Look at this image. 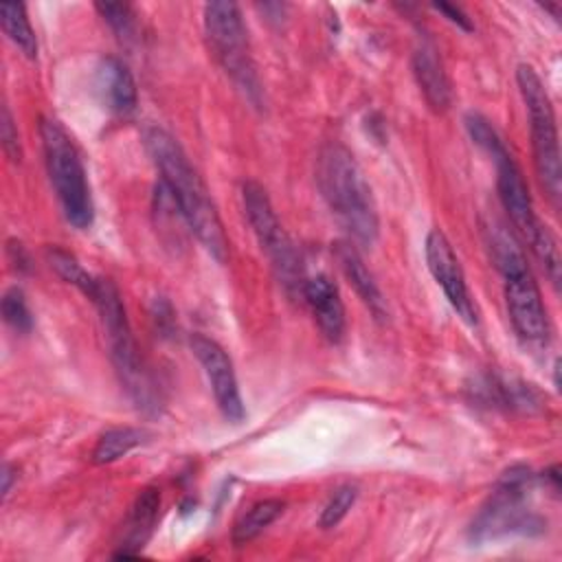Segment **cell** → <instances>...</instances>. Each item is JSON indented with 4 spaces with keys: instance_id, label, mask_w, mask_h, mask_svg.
I'll list each match as a JSON object with an SVG mask.
<instances>
[{
    "instance_id": "obj_1",
    "label": "cell",
    "mask_w": 562,
    "mask_h": 562,
    "mask_svg": "<svg viewBox=\"0 0 562 562\" xmlns=\"http://www.w3.org/2000/svg\"><path fill=\"white\" fill-rule=\"evenodd\" d=\"M145 149L160 173V182L178 206L200 246L220 263L228 257V237L209 187L189 162L180 143L160 127L145 130Z\"/></svg>"
},
{
    "instance_id": "obj_2",
    "label": "cell",
    "mask_w": 562,
    "mask_h": 562,
    "mask_svg": "<svg viewBox=\"0 0 562 562\" xmlns=\"http://www.w3.org/2000/svg\"><path fill=\"white\" fill-rule=\"evenodd\" d=\"M316 184L345 233L356 244L371 246L380 231L373 193L358 160L342 143L331 140L321 147L316 158Z\"/></svg>"
},
{
    "instance_id": "obj_3",
    "label": "cell",
    "mask_w": 562,
    "mask_h": 562,
    "mask_svg": "<svg viewBox=\"0 0 562 562\" xmlns=\"http://www.w3.org/2000/svg\"><path fill=\"white\" fill-rule=\"evenodd\" d=\"M485 239L503 277L505 305L518 338L527 345H544L549 338V318L522 246L505 224L494 220L485 226Z\"/></svg>"
},
{
    "instance_id": "obj_4",
    "label": "cell",
    "mask_w": 562,
    "mask_h": 562,
    "mask_svg": "<svg viewBox=\"0 0 562 562\" xmlns=\"http://www.w3.org/2000/svg\"><path fill=\"white\" fill-rule=\"evenodd\" d=\"M90 301L94 303L101 325L105 329L108 345H110V358L119 373L121 384L125 386L127 395L134 400V404L138 408L156 411L158 393H156V386L151 384L149 371L145 369V364L140 360L119 288L114 285L112 279L99 277Z\"/></svg>"
},
{
    "instance_id": "obj_5",
    "label": "cell",
    "mask_w": 562,
    "mask_h": 562,
    "mask_svg": "<svg viewBox=\"0 0 562 562\" xmlns=\"http://www.w3.org/2000/svg\"><path fill=\"white\" fill-rule=\"evenodd\" d=\"M533 485V474L527 465H512L505 470L492 490L490 498L476 512L468 538L476 544L498 540L507 536H540L547 529V520L538 516L527 496Z\"/></svg>"
},
{
    "instance_id": "obj_6",
    "label": "cell",
    "mask_w": 562,
    "mask_h": 562,
    "mask_svg": "<svg viewBox=\"0 0 562 562\" xmlns=\"http://www.w3.org/2000/svg\"><path fill=\"white\" fill-rule=\"evenodd\" d=\"M40 138L46 171L59 200L61 213L70 226L86 231L88 226H92L94 204L79 149L70 134L64 130V125L50 116H44L40 121Z\"/></svg>"
},
{
    "instance_id": "obj_7",
    "label": "cell",
    "mask_w": 562,
    "mask_h": 562,
    "mask_svg": "<svg viewBox=\"0 0 562 562\" xmlns=\"http://www.w3.org/2000/svg\"><path fill=\"white\" fill-rule=\"evenodd\" d=\"M204 33L215 61L228 75L233 86L248 103L259 108L263 103V88L250 53L241 9L226 0L204 4Z\"/></svg>"
},
{
    "instance_id": "obj_8",
    "label": "cell",
    "mask_w": 562,
    "mask_h": 562,
    "mask_svg": "<svg viewBox=\"0 0 562 562\" xmlns=\"http://www.w3.org/2000/svg\"><path fill=\"white\" fill-rule=\"evenodd\" d=\"M516 83L529 116L531 149H533V165H536L538 180L549 193V198L558 204L560 191H562V167H560L558 127H555L551 99L547 94L542 79L529 64H520L516 68Z\"/></svg>"
},
{
    "instance_id": "obj_9",
    "label": "cell",
    "mask_w": 562,
    "mask_h": 562,
    "mask_svg": "<svg viewBox=\"0 0 562 562\" xmlns=\"http://www.w3.org/2000/svg\"><path fill=\"white\" fill-rule=\"evenodd\" d=\"M465 130L470 138L485 149L494 165H496V191L503 209L507 211L512 224L518 228V233L529 239L536 228L540 226V220L533 213V202L529 195V187L525 182V176L520 167L516 165L514 156L505 147L501 134L494 130V125L479 112L465 114Z\"/></svg>"
},
{
    "instance_id": "obj_10",
    "label": "cell",
    "mask_w": 562,
    "mask_h": 562,
    "mask_svg": "<svg viewBox=\"0 0 562 562\" xmlns=\"http://www.w3.org/2000/svg\"><path fill=\"white\" fill-rule=\"evenodd\" d=\"M241 200H244V213L248 217V224L261 250L268 255L279 283L285 288L290 296H296V294L303 296L305 279H303L301 257L292 239L283 231L266 189L255 180H246L241 184Z\"/></svg>"
},
{
    "instance_id": "obj_11",
    "label": "cell",
    "mask_w": 562,
    "mask_h": 562,
    "mask_svg": "<svg viewBox=\"0 0 562 562\" xmlns=\"http://www.w3.org/2000/svg\"><path fill=\"white\" fill-rule=\"evenodd\" d=\"M189 345L206 373V380L211 384L220 413L224 415V419L239 424L246 417V408H244L237 375L226 349L217 340L204 334H193L189 338Z\"/></svg>"
},
{
    "instance_id": "obj_12",
    "label": "cell",
    "mask_w": 562,
    "mask_h": 562,
    "mask_svg": "<svg viewBox=\"0 0 562 562\" xmlns=\"http://www.w3.org/2000/svg\"><path fill=\"white\" fill-rule=\"evenodd\" d=\"M424 250H426L428 270H430L432 279L437 281V285H441V290H443L448 303L452 305V310L468 325H476V307H474V301L470 296L463 268H461L448 237L439 228H432L426 237V248Z\"/></svg>"
},
{
    "instance_id": "obj_13",
    "label": "cell",
    "mask_w": 562,
    "mask_h": 562,
    "mask_svg": "<svg viewBox=\"0 0 562 562\" xmlns=\"http://www.w3.org/2000/svg\"><path fill=\"white\" fill-rule=\"evenodd\" d=\"M303 301L310 305L321 334L329 342H340L345 336L347 318H345V305L336 283L327 274H316L312 279H305Z\"/></svg>"
},
{
    "instance_id": "obj_14",
    "label": "cell",
    "mask_w": 562,
    "mask_h": 562,
    "mask_svg": "<svg viewBox=\"0 0 562 562\" xmlns=\"http://www.w3.org/2000/svg\"><path fill=\"white\" fill-rule=\"evenodd\" d=\"M160 516V490L154 485L143 487L123 522V538H121V549L114 553V558H132L140 553V549L147 544L151 538Z\"/></svg>"
},
{
    "instance_id": "obj_15",
    "label": "cell",
    "mask_w": 562,
    "mask_h": 562,
    "mask_svg": "<svg viewBox=\"0 0 562 562\" xmlns=\"http://www.w3.org/2000/svg\"><path fill=\"white\" fill-rule=\"evenodd\" d=\"M94 83L105 108L114 114H132L138 103V90L132 70L119 57H103L94 72Z\"/></svg>"
},
{
    "instance_id": "obj_16",
    "label": "cell",
    "mask_w": 562,
    "mask_h": 562,
    "mask_svg": "<svg viewBox=\"0 0 562 562\" xmlns=\"http://www.w3.org/2000/svg\"><path fill=\"white\" fill-rule=\"evenodd\" d=\"M413 72L417 79V86L426 99V103L435 112H446L452 101V90L448 75L443 70L439 50L432 42H422L413 53Z\"/></svg>"
},
{
    "instance_id": "obj_17",
    "label": "cell",
    "mask_w": 562,
    "mask_h": 562,
    "mask_svg": "<svg viewBox=\"0 0 562 562\" xmlns=\"http://www.w3.org/2000/svg\"><path fill=\"white\" fill-rule=\"evenodd\" d=\"M334 257L342 270V274L347 277V281L351 283V288L356 290V294L362 299V303L369 307V312L378 318L384 321L389 316L386 310V301L380 292V285L375 281V277L371 274V270L367 268V263L362 261L360 252L356 250L353 244L349 241H338L334 246Z\"/></svg>"
},
{
    "instance_id": "obj_18",
    "label": "cell",
    "mask_w": 562,
    "mask_h": 562,
    "mask_svg": "<svg viewBox=\"0 0 562 562\" xmlns=\"http://www.w3.org/2000/svg\"><path fill=\"white\" fill-rule=\"evenodd\" d=\"M283 507H285V503L279 498H263V501H257L255 505H250L248 512H244L233 527V533H231L233 544L241 547V544L255 540L268 525H272L281 516Z\"/></svg>"
},
{
    "instance_id": "obj_19",
    "label": "cell",
    "mask_w": 562,
    "mask_h": 562,
    "mask_svg": "<svg viewBox=\"0 0 562 562\" xmlns=\"http://www.w3.org/2000/svg\"><path fill=\"white\" fill-rule=\"evenodd\" d=\"M0 24L11 44L29 59L37 57V37L29 22L26 7L22 2H2L0 4Z\"/></svg>"
},
{
    "instance_id": "obj_20",
    "label": "cell",
    "mask_w": 562,
    "mask_h": 562,
    "mask_svg": "<svg viewBox=\"0 0 562 562\" xmlns=\"http://www.w3.org/2000/svg\"><path fill=\"white\" fill-rule=\"evenodd\" d=\"M145 439H147V430H143V428H134V426L108 428L99 437V441L92 450V463H97V465L112 463V461L125 457L136 446H140Z\"/></svg>"
},
{
    "instance_id": "obj_21",
    "label": "cell",
    "mask_w": 562,
    "mask_h": 562,
    "mask_svg": "<svg viewBox=\"0 0 562 562\" xmlns=\"http://www.w3.org/2000/svg\"><path fill=\"white\" fill-rule=\"evenodd\" d=\"M46 257H48V263L50 268L70 285H75L77 290H81L88 299L94 294V288H97V279L94 274H90L72 252L59 248V246H53L46 250Z\"/></svg>"
},
{
    "instance_id": "obj_22",
    "label": "cell",
    "mask_w": 562,
    "mask_h": 562,
    "mask_svg": "<svg viewBox=\"0 0 562 562\" xmlns=\"http://www.w3.org/2000/svg\"><path fill=\"white\" fill-rule=\"evenodd\" d=\"M531 252L536 255V259L540 261V266L544 268L547 277L558 285L560 283V248H558V241L553 237V233L540 222V226L536 228V233L527 239Z\"/></svg>"
},
{
    "instance_id": "obj_23",
    "label": "cell",
    "mask_w": 562,
    "mask_h": 562,
    "mask_svg": "<svg viewBox=\"0 0 562 562\" xmlns=\"http://www.w3.org/2000/svg\"><path fill=\"white\" fill-rule=\"evenodd\" d=\"M0 310H2V318L4 323L15 329L18 334H29L33 329V314L29 310V303H26V296L24 292L13 285L9 288L4 294H2V303H0Z\"/></svg>"
},
{
    "instance_id": "obj_24",
    "label": "cell",
    "mask_w": 562,
    "mask_h": 562,
    "mask_svg": "<svg viewBox=\"0 0 562 562\" xmlns=\"http://www.w3.org/2000/svg\"><path fill=\"white\" fill-rule=\"evenodd\" d=\"M97 13L110 24L119 40H132L136 33V15L127 2H97Z\"/></svg>"
},
{
    "instance_id": "obj_25",
    "label": "cell",
    "mask_w": 562,
    "mask_h": 562,
    "mask_svg": "<svg viewBox=\"0 0 562 562\" xmlns=\"http://www.w3.org/2000/svg\"><path fill=\"white\" fill-rule=\"evenodd\" d=\"M358 498V487L356 485H340L331 496L329 501L325 503L323 512H321V518H318V525L323 529H331L336 527L345 516L347 512L353 507Z\"/></svg>"
},
{
    "instance_id": "obj_26",
    "label": "cell",
    "mask_w": 562,
    "mask_h": 562,
    "mask_svg": "<svg viewBox=\"0 0 562 562\" xmlns=\"http://www.w3.org/2000/svg\"><path fill=\"white\" fill-rule=\"evenodd\" d=\"M0 140H2V149H4L7 158L13 162H20V158H22L20 136H18V130L13 125V119H11V112L7 105L2 108V116H0Z\"/></svg>"
},
{
    "instance_id": "obj_27",
    "label": "cell",
    "mask_w": 562,
    "mask_h": 562,
    "mask_svg": "<svg viewBox=\"0 0 562 562\" xmlns=\"http://www.w3.org/2000/svg\"><path fill=\"white\" fill-rule=\"evenodd\" d=\"M439 13H443L452 24H457L459 29H463V31H472L474 29V24H472V20L463 13V9L461 7H454V4H448V2H435L432 4Z\"/></svg>"
},
{
    "instance_id": "obj_28",
    "label": "cell",
    "mask_w": 562,
    "mask_h": 562,
    "mask_svg": "<svg viewBox=\"0 0 562 562\" xmlns=\"http://www.w3.org/2000/svg\"><path fill=\"white\" fill-rule=\"evenodd\" d=\"M15 479H18L15 468L11 463H4L2 465V501H7V496L11 494V487H13Z\"/></svg>"
},
{
    "instance_id": "obj_29",
    "label": "cell",
    "mask_w": 562,
    "mask_h": 562,
    "mask_svg": "<svg viewBox=\"0 0 562 562\" xmlns=\"http://www.w3.org/2000/svg\"><path fill=\"white\" fill-rule=\"evenodd\" d=\"M9 255H11V261H18V268H20V270H29V257H26L22 244L11 241V244H9Z\"/></svg>"
},
{
    "instance_id": "obj_30",
    "label": "cell",
    "mask_w": 562,
    "mask_h": 562,
    "mask_svg": "<svg viewBox=\"0 0 562 562\" xmlns=\"http://www.w3.org/2000/svg\"><path fill=\"white\" fill-rule=\"evenodd\" d=\"M558 472H560V470H558V465H551L549 470H544V472H542V479H547L555 492L560 490V474H558Z\"/></svg>"
},
{
    "instance_id": "obj_31",
    "label": "cell",
    "mask_w": 562,
    "mask_h": 562,
    "mask_svg": "<svg viewBox=\"0 0 562 562\" xmlns=\"http://www.w3.org/2000/svg\"><path fill=\"white\" fill-rule=\"evenodd\" d=\"M542 9H544V11H549V13H551L555 20L560 18V9H558L555 4H542Z\"/></svg>"
}]
</instances>
